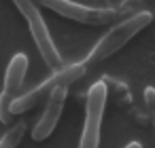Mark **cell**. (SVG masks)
I'll use <instances>...</instances> for the list:
<instances>
[{
  "label": "cell",
  "instance_id": "1",
  "mask_svg": "<svg viewBox=\"0 0 155 148\" xmlns=\"http://www.w3.org/2000/svg\"><path fill=\"white\" fill-rule=\"evenodd\" d=\"M153 21V15L149 11H140V13H134L132 17L119 21L115 28H110L100 40L98 45L91 49V53L87 55L85 64L87 66H94V64H100L104 59H108L110 55H115L121 47H125L138 32H142L149 24Z\"/></svg>",
  "mask_w": 155,
  "mask_h": 148
},
{
  "label": "cell",
  "instance_id": "2",
  "mask_svg": "<svg viewBox=\"0 0 155 148\" xmlns=\"http://www.w3.org/2000/svg\"><path fill=\"white\" fill-rule=\"evenodd\" d=\"M85 72H87V64L85 61L83 64H72V66H62V68L53 70V74L47 80H43L41 85H36L34 89H30L28 93L17 95L13 99V104H11V112L13 114H24V112L32 110L41 102H45L55 87H68V85L77 83L79 78H83Z\"/></svg>",
  "mask_w": 155,
  "mask_h": 148
},
{
  "label": "cell",
  "instance_id": "3",
  "mask_svg": "<svg viewBox=\"0 0 155 148\" xmlns=\"http://www.w3.org/2000/svg\"><path fill=\"white\" fill-rule=\"evenodd\" d=\"M13 2H15V7L19 9V13L26 17L28 28H30V34H32V38H34V45H36V49H38V53H41V57H43V61H45L51 70L62 68V66H64V64H62V55H60V51H58V47H55V43H53V38H51V34H49V28H47V24H45V19H43V15H41L38 7L32 2V0H13Z\"/></svg>",
  "mask_w": 155,
  "mask_h": 148
},
{
  "label": "cell",
  "instance_id": "4",
  "mask_svg": "<svg viewBox=\"0 0 155 148\" xmlns=\"http://www.w3.org/2000/svg\"><path fill=\"white\" fill-rule=\"evenodd\" d=\"M106 97H108L106 80H98L89 87L87 99H85V125H83L79 148H98L100 146V127H102Z\"/></svg>",
  "mask_w": 155,
  "mask_h": 148
},
{
  "label": "cell",
  "instance_id": "5",
  "mask_svg": "<svg viewBox=\"0 0 155 148\" xmlns=\"http://www.w3.org/2000/svg\"><path fill=\"white\" fill-rule=\"evenodd\" d=\"M41 5H45L47 9L55 11L66 19L79 24H91V26H104L123 15V9H91L74 2V0H41Z\"/></svg>",
  "mask_w": 155,
  "mask_h": 148
},
{
  "label": "cell",
  "instance_id": "6",
  "mask_svg": "<svg viewBox=\"0 0 155 148\" xmlns=\"http://www.w3.org/2000/svg\"><path fill=\"white\" fill-rule=\"evenodd\" d=\"M66 95H68V87H55L51 91V95L47 97L45 112H43V116L38 118V123L32 129V140L34 142H43V140H47L53 133V129L58 127V121L62 116V110H64V104H66Z\"/></svg>",
  "mask_w": 155,
  "mask_h": 148
},
{
  "label": "cell",
  "instance_id": "7",
  "mask_svg": "<svg viewBox=\"0 0 155 148\" xmlns=\"http://www.w3.org/2000/svg\"><path fill=\"white\" fill-rule=\"evenodd\" d=\"M28 72V55L17 53L11 57L9 66H7V74H5V87L2 91L9 93L11 97H17L21 87H24V78Z\"/></svg>",
  "mask_w": 155,
  "mask_h": 148
},
{
  "label": "cell",
  "instance_id": "8",
  "mask_svg": "<svg viewBox=\"0 0 155 148\" xmlns=\"http://www.w3.org/2000/svg\"><path fill=\"white\" fill-rule=\"evenodd\" d=\"M24 135H26V123L13 125L2 137H0V148H17L19 142L24 140Z\"/></svg>",
  "mask_w": 155,
  "mask_h": 148
},
{
  "label": "cell",
  "instance_id": "9",
  "mask_svg": "<svg viewBox=\"0 0 155 148\" xmlns=\"http://www.w3.org/2000/svg\"><path fill=\"white\" fill-rule=\"evenodd\" d=\"M15 97H11L9 93H0V123H5V125H11L13 123V112H11V104H13Z\"/></svg>",
  "mask_w": 155,
  "mask_h": 148
},
{
  "label": "cell",
  "instance_id": "10",
  "mask_svg": "<svg viewBox=\"0 0 155 148\" xmlns=\"http://www.w3.org/2000/svg\"><path fill=\"white\" fill-rule=\"evenodd\" d=\"M144 106H147L149 118H151L153 129H155V87H147L144 89Z\"/></svg>",
  "mask_w": 155,
  "mask_h": 148
},
{
  "label": "cell",
  "instance_id": "11",
  "mask_svg": "<svg viewBox=\"0 0 155 148\" xmlns=\"http://www.w3.org/2000/svg\"><path fill=\"white\" fill-rule=\"evenodd\" d=\"M125 148H142V144H138V142H130Z\"/></svg>",
  "mask_w": 155,
  "mask_h": 148
}]
</instances>
